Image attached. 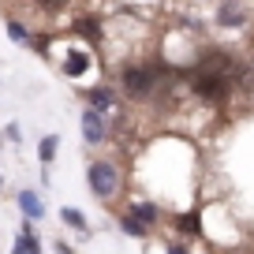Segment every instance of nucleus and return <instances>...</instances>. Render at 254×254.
Wrapping results in <instances>:
<instances>
[{
	"label": "nucleus",
	"instance_id": "39448f33",
	"mask_svg": "<svg viewBox=\"0 0 254 254\" xmlns=\"http://www.w3.org/2000/svg\"><path fill=\"white\" fill-rule=\"evenodd\" d=\"M86 105H90V109H97V112L116 109V90H112V86H90L86 90Z\"/></svg>",
	"mask_w": 254,
	"mask_h": 254
},
{
	"label": "nucleus",
	"instance_id": "4468645a",
	"mask_svg": "<svg viewBox=\"0 0 254 254\" xmlns=\"http://www.w3.org/2000/svg\"><path fill=\"white\" fill-rule=\"evenodd\" d=\"M131 213H138V217H142V221H146V224H150V228H153V224H157V217H161V209H157V206H153V202H150V198H146V202H142V198H138V202H135V206H131Z\"/></svg>",
	"mask_w": 254,
	"mask_h": 254
},
{
	"label": "nucleus",
	"instance_id": "a211bd4d",
	"mask_svg": "<svg viewBox=\"0 0 254 254\" xmlns=\"http://www.w3.org/2000/svg\"><path fill=\"white\" fill-rule=\"evenodd\" d=\"M168 254H190V251L183 243H168Z\"/></svg>",
	"mask_w": 254,
	"mask_h": 254
},
{
	"label": "nucleus",
	"instance_id": "9b49d317",
	"mask_svg": "<svg viewBox=\"0 0 254 254\" xmlns=\"http://www.w3.org/2000/svg\"><path fill=\"white\" fill-rule=\"evenodd\" d=\"M176 228H180L183 236H198V232H202V217L194 213V209H190V213H180V217H176Z\"/></svg>",
	"mask_w": 254,
	"mask_h": 254
},
{
	"label": "nucleus",
	"instance_id": "f8f14e48",
	"mask_svg": "<svg viewBox=\"0 0 254 254\" xmlns=\"http://www.w3.org/2000/svg\"><path fill=\"white\" fill-rule=\"evenodd\" d=\"M56 150H60V138H56V135H45V138L38 142V161H41V165H53Z\"/></svg>",
	"mask_w": 254,
	"mask_h": 254
},
{
	"label": "nucleus",
	"instance_id": "9d476101",
	"mask_svg": "<svg viewBox=\"0 0 254 254\" xmlns=\"http://www.w3.org/2000/svg\"><path fill=\"white\" fill-rule=\"evenodd\" d=\"M75 34H79V38H90V41H101V23H97V15H79L75 19Z\"/></svg>",
	"mask_w": 254,
	"mask_h": 254
},
{
	"label": "nucleus",
	"instance_id": "2eb2a0df",
	"mask_svg": "<svg viewBox=\"0 0 254 254\" xmlns=\"http://www.w3.org/2000/svg\"><path fill=\"white\" fill-rule=\"evenodd\" d=\"M8 38H11V41H19V45H30V41H34V38H30V30H26L19 19H8Z\"/></svg>",
	"mask_w": 254,
	"mask_h": 254
},
{
	"label": "nucleus",
	"instance_id": "ddd939ff",
	"mask_svg": "<svg viewBox=\"0 0 254 254\" xmlns=\"http://www.w3.org/2000/svg\"><path fill=\"white\" fill-rule=\"evenodd\" d=\"M60 221H64V224H71V228H75V232H82V236H90V224H86V217H82L79 209H71V206L60 209Z\"/></svg>",
	"mask_w": 254,
	"mask_h": 254
},
{
	"label": "nucleus",
	"instance_id": "6e6552de",
	"mask_svg": "<svg viewBox=\"0 0 254 254\" xmlns=\"http://www.w3.org/2000/svg\"><path fill=\"white\" fill-rule=\"evenodd\" d=\"M34 221L23 224V236L15 239V247H11V254H41V243H38V232L30 228Z\"/></svg>",
	"mask_w": 254,
	"mask_h": 254
},
{
	"label": "nucleus",
	"instance_id": "f257e3e1",
	"mask_svg": "<svg viewBox=\"0 0 254 254\" xmlns=\"http://www.w3.org/2000/svg\"><path fill=\"white\" fill-rule=\"evenodd\" d=\"M157 67L153 64H127L124 71H120V86H124L127 97H135V101H146V97H153V90H157Z\"/></svg>",
	"mask_w": 254,
	"mask_h": 254
},
{
	"label": "nucleus",
	"instance_id": "0eeeda50",
	"mask_svg": "<svg viewBox=\"0 0 254 254\" xmlns=\"http://www.w3.org/2000/svg\"><path fill=\"white\" fill-rule=\"evenodd\" d=\"M19 209H23L26 221H41V217H45V202H41L38 190H23V194H19Z\"/></svg>",
	"mask_w": 254,
	"mask_h": 254
},
{
	"label": "nucleus",
	"instance_id": "f3484780",
	"mask_svg": "<svg viewBox=\"0 0 254 254\" xmlns=\"http://www.w3.org/2000/svg\"><path fill=\"white\" fill-rule=\"evenodd\" d=\"M4 135H8L11 142H19V124H8V127H4Z\"/></svg>",
	"mask_w": 254,
	"mask_h": 254
},
{
	"label": "nucleus",
	"instance_id": "423d86ee",
	"mask_svg": "<svg viewBox=\"0 0 254 254\" xmlns=\"http://www.w3.org/2000/svg\"><path fill=\"white\" fill-rule=\"evenodd\" d=\"M86 71H90V53L86 49H71L67 60H64V75H67V79H79V75H86Z\"/></svg>",
	"mask_w": 254,
	"mask_h": 254
},
{
	"label": "nucleus",
	"instance_id": "20e7f679",
	"mask_svg": "<svg viewBox=\"0 0 254 254\" xmlns=\"http://www.w3.org/2000/svg\"><path fill=\"white\" fill-rule=\"evenodd\" d=\"M82 138H86V146H101L105 138H109V124H105V112H97V109H82Z\"/></svg>",
	"mask_w": 254,
	"mask_h": 254
},
{
	"label": "nucleus",
	"instance_id": "dca6fc26",
	"mask_svg": "<svg viewBox=\"0 0 254 254\" xmlns=\"http://www.w3.org/2000/svg\"><path fill=\"white\" fill-rule=\"evenodd\" d=\"M38 8H41V11H49V15H56V11L67 8V0H38Z\"/></svg>",
	"mask_w": 254,
	"mask_h": 254
},
{
	"label": "nucleus",
	"instance_id": "f03ea898",
	"mask_svg": "<svg viewBox=\"0 0 254 254\" xmlns=\"http://www.w3.org/2000/svg\"><path fill=\"white\" fill-rule=\"evenodd\" d=\"M86 183L97 198H112L120 190V168L112 161H94V165H86Z\"/></svg>",
	"mask_w": 254,
	"mask_h": 254
},
{
	"label": "nucleus",
	"instance_id": "1a4fd4ad",
	"mask_svg": "<svg viewBox=\"0 0 254 254\" xmlns=\"http://www.w3.org/2000/svg\"><path fill=\"white\" fill-rule=\"evenodd\" d=\"M120 228H124L127 236H135V239H146V236H150V224H146L138 213H131V209L120 217Z\"/></svg>",
	"mask_w": 254,
	"mask_h": 254
},
{
	"label": "nucleus",
	"instance_id": "6ab92c4d",
	"mask_svg": "<svg viewBox=\"0 0 254 254\" xmlns=\"http://www.w3.org/2000/svg\"><path fill=\"white\" fill-rule=\"evenodd\" d=\"M56 254H75V251H71L67 243H64V239H56Z\"/></svg>",
	"mask_w": 254,
	"mask_h": 254
},
{
	"label": "nucleus",
	"instance_id": "7ed1b4c3",
	"mask_svg": "<svg viewBox=\"0 0 254 254\" xmlns=\"http://www.w3.org/2000/svg\"><path fill=\"white\" fill-rule=\"evenodd\" d=\"M217 26H224V30H239V26H247V19H251V11H247L243 0H221L213 11Z\"/></svg>",
	"mask_w": 254,
	"mask_h": 254
}]
</instances>
